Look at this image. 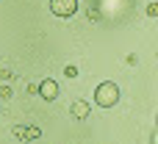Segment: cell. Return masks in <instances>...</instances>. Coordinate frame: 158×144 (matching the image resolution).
<instances>
[{
    "instance_id": "52a82bcc",
    "label": "cell",
    "mask_w": 158,
    "mask_h": 144,
    "mask_svg": "<svg viewBox=\"0 0 158 144\" xmlns=\"http://www.w3.org/2000/svg\"><path fill=\"white\" fill-rule=\"evenodd\" d=\"M147 17H158V6H156V3L147 6Z\"/></svg>"
},
{
    "instance_id": "3957f363",
    "label": "cell",
    "mask_w": 158,
    "mask_h": 144,
    "mask_svg": "<svg viewBox=\"0 0 158 144\" xmlns=\"http://www.w3.org/2000/svg\"><path fill=\"white\" fill-rule=\"evenodd\" d=\"M36 92H39L44 100H56V97H58V83H56L53 78H47V80H42V83L36 86Z\"/></svg>"
},
{
    "instance_id": "5b68a950",
    "label": "cell",
    "mask_w": 158,
    "mask_h": 144,
    "mask_svg": "<svg viewBox=\"0 0 158 144\" xmlns=\"http://www.w3.org/2000/svg\"><path fill=\"white\" fill-rule=\"evenodd\" d=\"M39 136H42V130H39V128H28L22 139H28V142H33V139H39Z\"/></svg>"
},
{
    "instance_id": "277c9868",
    "label": "cell",
    "mask_w": 158,
    "mask_h": 144,
    "mask_svg": "<svg viewBox=\"0 0 158 144\" xmlns=\"http://www.w3.org/2000/svg\"><path fill=\"white\" fill-rule=\"evenodd\" d=\"M89 111H92V105H89L86 100H75V103L69 105V114H72V119H86V117H89Z\"/></svg>"
},
{
    "instance_id": "6da1fadb",
    "label": "cell",
    "mask_w": 158,
    "mask_h": 144,
    "mask_svg": "<svg viewBox=\"0 0 158 144\" xmlns=\"http://www.w3.org/2000/svg\"><path fill=\"white\" fill-rule=\"evenodd\" d=\"M94 103H97L100 108H114V105L119 103V89H117V83H114V80H103V83L94 89Z\"/></svg>"
},
{
    "instance_id": "8992f818",
    "label": "cell",
    "mask_w": 158,
    "mask_h": 144,
    "mask_svg": "<svg viewBox=\"0 0 158 144\" xmlns=\"http://www.w3.org/2000/svg\"><path fill=\"white\" fill-rule=\"evenodd\" d=\"M64 75H67V78H75V75H78V67H72V64L64 67Z\"/></svg>"
},
{
    "instance_id": "7a4b0ae2",
    "label": "cell",
    "mask_w": 158,
    "mask_h": 144,
    "mask_svg": "<svg viewBox=\"0 0 158 144\" xmlns=\"http://www.w3.org/2000/svg\"><path fill=\"white\" fill-rule=\"evenodd\" d=\"M50 11L56 17H72L78 11V0H50Z\"/></svg>"
}]
</instances>
